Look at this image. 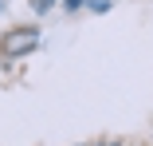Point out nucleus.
<instances>
[{"instance_id":"obj_1","label":"nucleus","mask_w":153,"mask_h":146,"mask_svg":"<svg viewBox=\"0 0 153 146\" xmlns=\"http://www.w3.org/2000/svg\"><path fill=\"white\" fill-rule=\"evenodd\" d=\"M36 44H39L36 32H16V36L8 40V55H24V51H32Z\"/></svg>"},{"instance_id":"obj_2","label":"nucleus","mask_w":153,"mask_h":146,"mask_svg":"<svg viewBox=\"0 0 153 146\" xmlns=\"http://www.w3.org/2000/svg\"><path fill=\"white\" fill-rule=\"evenodd\" d=\"M32 4H36V12H47L51 4H59V0H32Z\"/></svg>"}]
</instances>
